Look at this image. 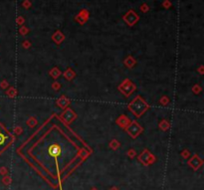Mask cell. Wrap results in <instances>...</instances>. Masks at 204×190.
<instances>
[{"label": "cell", "mask_w": 204, "mask_h": 190, "mask_svg": "<svg viewBox=\"0 0 204 190\" xmlns=\"http://www.w3.org/2000/svg\"><path fill=\"white\" fill-rule=\"evenodd\" d=\"M13 141L12 135L8 134L2 127H0V152L4 150Z\"/></svg>", "instance_id": "cell-1"}]
</instances>
